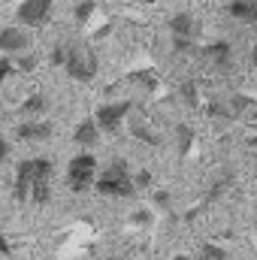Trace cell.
<instances>
[{"label": "cell", "instance_id": "cell-12", "mask_svg": "<svg viewBox=\"0 0 257 260\" xmlns=\"http://www.w3.org/2000/svg\"><path fill=\"white\" fill-rule=\"evenodd\" d=\"M227 12L242 24H257V0H230Z\"/></svg>", "mask_w": 257, "mask_h": 260}, {"label": "cell", "instance_id": "cell-5", "mask_svg": "<svg viewBox=\"0 0 257 260\" xmlns=\"http://www.w3.org/2000/svg\"><path fill=\"white\" fill-rule=\"evenodd\" d=\"M55 0H21L15 6V21L18 27H43L52 15Z\"/></svg>", "mask_w": 257, "mask_h": 260}, {"label": "cell", "instance_id": "cell-3", "mask_svg": "<svg viewBox=\"0 0 257 260\" xmlns=\"http://www.w3.org/2000/svg\"><path fill=\"white\" fill-rule=\"evenodd\" d=\"M97 179H100V173H97V157L94 154L85 151V154H76L67 164V185H70V191L85 194V191H91L97 185Z\"/></svg>", "mask_w": 257, "mask_h": 260}, {"label": "cell", "instance_id": "cell-17", "mask_svg": "<svg viewBox=\"0 0 257 260\" xmlns=\"http://www.w3.org/2000/svg\"><path fill=\"white\" fill-rule=\"evenodd\" d=\"M224 248H218V245H203V251H200V260H224Z\"/></svg>", "mask_w": 257, "mask_h": 260}, {"label": "cell", "instance_id": "cell-10", "mask_svg": "<svg viewBox=\"0 0 257 260\" xmlns=\"http://www.w3.org/2000/svg\"><path fill=\"white\" fill-rule=\"evenodd\" d=\"M100 133H103V130L97 127L94 118H82V121L76 124V130H73V142L82 145V148H91V145L100 142Z\"/></svg>", "mask_w": 257, "mask_h": 260}, {"label": "cell", "instance_id": "cell-6", "mask_svg": "<svg viewBox=\"0 0 257 260\" xmlns=\"http://www.w3.org/2000/svg\"><path fill=\"white\" fill-rule=\"evenodd\" d=\"M130 100H112V103H103V106H97V112H94V121H97V127L103 130V133H115V130L121 127V121L130 115Z\"/></svg>", "mask_w": 257, "mask_h": 260}, {"label": "cell", "instance_id": "cell-24", "mask_svg": "<svg viewBox=\"0 0 257 260\" xmlns=\"http://www.w3.org/2000/svg\"><path fill=\"white\" fill-rule=\"evenodd\" d=\"M154 200H157V206H160V209H167V206H170V197H167V194H157Z\"/></svg>", "mask_w": 257, "mask_h": 260}, {"label": "cell", "instance_id": "cell-16", "mask_svg": "<svg viewBox=\"0 0 257 260\" xmlns=\"http://www.w3.org/2000/svg\"><path fill=\"white\" fill-rule=\"evenodd\" d=\"M67 55H70V46H64V43H55V49H52V64H55V67H64L67 64Z\"/></svg>", "mask_w": 257, "mask_h": 260}, {"label": "cell", "instance_id": "cell-14", "mask_svg": "<svg viewBox=\"0 0 257 260\" xmlns=\"http://www.w3.org/2000/svg\"><path fill=\"white\" fill-rule=\"evenodd\" d=\"M94 9H97V3H94V0H82V3H76V21H79V24H85V21L94 15Z\"/></svg>", "mask_w": 257, "mask_h": 260}, {"label": "cell", "instance_id": "cell-9", "mask_svg": "<svg viewBox=\"0 0 257 260\" xmlns=\"http://www.w3.org/2000/svg\"><path fill=\"white\" fill-rule=\"evenodd\" d=\"M167 27H170V37H173V40H194V34H197V21H194L191 12H176V15H170Z\"/></svg>", "mask_w": 257, "mask_h": 260}, {"label": "cell", "instance_id": "cell-20", "mask_svg": "<svg viewBox=\"0 0 257 260\" xmlns=\"http://www.w3.org/2000/svg\"><path fill=\"white\" fill-rule=\"evenodd\" d=\"M133 185H136V191H139V188H148V185H151V173H148V170L136 173V176H133Z\"/></svg>", "mask_w": 257, "mask_h": 260}, {"label": "cell", "instance_id": "cell-8", "mask_svg": "<svg viewBox=\"0 0 257 260\" xmlns=\"http://www.w3.org/2000/svg\"><path fill=\"white\" fill-rule=\"evenodd\" d=\"M200 55L215 67V70H230V67H233V46H230L227 40H215V43H209Z\"/></svg>", "mask_w": 257, "mask_h": 260}, {"label": "cell", "instance_id": "cell-18", "mask_svg": "<svg viewBox=\"0 0 257 260\" xmlns=\"http://www.w3.org/2000/svg\"><path fill=\"white\" fill-rule=\"evenodd\" d=\"M191 139H194L191 127H179V151H182V154H188V148H191Z\"/></svg>", "mask_w": 257, "mask_h": 260}, {"label": "cell", "instance_id": "cell-23", "mask_svg": "<svg viewBox=\"0 0 257 260\" xmlns=\"http://www.w3.org/2000/svg\"><path fill=\"white\" fill-rule=\"evenodd\" d=\"M0 254H6V257H9V254H12V248H9V242H6V239H3V236H0Z\"/></svg>", "mask_w": 257, "mask_h": 260}, {"label": "cell", "instance_id": "cell-21", "mask_svg": "<svg viewBox=\"0 0 257 260\" xmlns=\"http://www.w3.org/2000/svg\"><path fill=\"white\" fill-rule=\"evenodd\" d=\"M173 52H194V40H173Z\"/></svg>", "mask_w": 257, "mask_h": 260}, {"label": "cell", "instance_id": "cell-2", "mask_svg": "<svg viewBox=\"0 0 257 260\" xmlns=\"http://www.w3.org/2000/svg\"><path fill=\"white\" fill-rule=\"evenodd\" d=\"M94 191L103 194V197H133L136 194V185H133V176H130L127 164H124V160L109 164V167L100 173Z\"/></svg>", "mask_w": 257, "mask_h": 260}, {"label": "cell", "instance_id": "cell-26", "mask_svg": "<svg viewBox=\"0 0 257 260\" xmlns=\"http://www.w3.org/2000/svg\"><path fill=\"white\" fill-rule=\"evenodd\" d=\"M133 3H145L148 6V3H157V0H133Z\"/></svg>", "mask_w": 257, "mask_h": 260}, {"label": "cell", "instance_id": "cell-19", "mask_svg": "<svg viewBox=\"0 0 257 260\" xmlns=\"http://www.w3.org/2000/svg\"><path fill=\"white\" fill-rule=\"evenodd\" d=\"M15 70H18V67L12 64L9 58H0V85H3V82H6V76H12Z\"/></svg>", "mask_w": 257, "mask_h": 260}, {"label": "cell", "instance_id": "cell-11", "mask_svg": "<svg viewBox=\"0 0 257 260\" xmlns=\"http://www.w3.org/2000/svg\"><path fill=\"white\" fill-rule=\"evenodd\" d=\"M15 133L24 142H46V139H52V124L49 121H24V124H18Z\"/></svg>", "mask_w": 257, "mask_h": 260}, {"label": "cell", "instance_id": "cell-7", "mask_svg": "<svg viewBox=\"0 0 257 260\" xmlns=\"http://www.w3.org/2000/svg\"><path fill=\"white\" fill-rule=\"evenodd\" d=\"M30 34L24 27H3L0 30V52L3 55H18V52H27L30 49Z\"/></svg>", "mask_w": 257, "mask_h": 260}, {"label": "cell", "instance_id": "cell-4", "mask_svg": "<svg viewBox=\"0 0 257 260\" xmlns=\"http://www.w3.org/2000/svg\"><path fill=\"white\" fill-rule=\"evenodd\" d=\"M64 70H67V76L76 79V82H91L100 73V61H97L94 49H88V46H70Z\"/></svg>", "mask_w": 257, "mask_h": 260}, {"label": "cell", "instance_id": "cell-15", "mask_svg": "<svg viewBox=\"0 0 257 260\" xmlns=\"http://www.w3.org/2000/svg\"><path fill=\"white\" fill-rule=\"evenodd\" d=\"M182 97H185V103H188V106H197V103H200L197 82H191V79H188V82H182Z\"/></svg>", "mask_w": 257, "mask_h": 260}, {"label": "cell", "instance_id": "cell-13", "mask_svg": "<svg viewBox=\"0 0 257 260\" xmlns=\"http://www.w3.org/2000/svg\"><path fill=\"white\" fill-rule=\"evenodd\" d=\"M18 109H21V115H30L34 121H40V115L49 109V103H46V97H43V94H30Z\"/></svg>", "mask_w": 257, "mask_h": 260}, {"label": "cell", "instance_id": "cell-22", "mask_svg": "<svg viewBox=\"0 0 257 260\" xmlns=\"http://www.w3.org/2000/svg\"><path fill=\"white\" fill-rule=\"evenodd\" d=\"M6 154H9V142H6V139L0 136V164L6 160Z\"/></svg>", "mask_w": 257, "mask_h": 260}, {"label": "cell", "instance_id": "cell-27", "mask_svg": "<svg viewBox=\"0 0 257 260\" xmlns=\"http://www.w3.org/2000/svg\"><path fill=\"white\" fill-rule=\"evenodd\" d=\"M173 260H191V257H188V254H176Z\"/></svg>", "mask_w": 257, "mask_h": 260}, {"label": "cell", "instance_id": "cell-25", "mask_svg": "<svg viewBox=\"0 0 257 260\" xmlns=\"http://www.w3.org/2000/svg\"><path fill=\"white\" fill-rule=\"evenodd\" d=\"M251 64L257 67V40H254V49H251Z\"/></svg>", "mask_w": 257, "mask_h": 260}, {"label": "cell", "instance_id": "cell-1", "mask_svg": "<svg viewBox=\"0 0 257 260\" xmlns=\"http://www.w3.org/2000/svg\"><path fill=\"white\" fill-rule=\"evenodd\" d=\"M52 160L49 157H27L15 167V185L12 194L18 203H30V206H49L52 200Z\"/></svg>", "mask_w": 257, "mask_h": 260}]
</instances>
